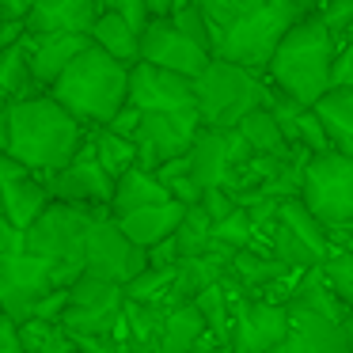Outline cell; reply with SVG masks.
Masks as SVG:
<instances>
[{
  "instance_id": "obj_19",
  "label": "cell",
  "mask_w": 353,
  "mask_h": 353,
  "mask_svg": "<svg viewBox=\"0 0 353 353\" xmlns=\"http://www.w3.org/2000/svg\"><path fill=\"white\" fill-rule=\"evenodd\" d=\"M183 213H186V205L171 198V201H156V205H145V209H133V213H122V216H114V221H118V228H122L137 247L152 251L156 243H163V239H168L171 232L179 228Z\"/></svg>"
},
{
  "instance_id": "obj_10",
  "label": "cell",
  "mask_w": 353,
  "mask_h": 353,
  "mask_svg": "<svg viewBox=\"0 0 353 353\" xmlns=\"http://www.w3.org/2000/svg\"><path fill=\"white\" fill-rule=\"evenodd\" d=\"M251 145L243 141L239 130H216V125H201L198 137L190 145V175L194 183L205 186H232L236 171L251 160Z\"/></svg>"
},
{
  "instance_id": "obj_44",
  "label": "cell",
  "mask_w": 353,
  "mask_h": 353,
  "mask_svg": "<svg viewBox=\"0 0 353 353\" xmlns=\"http://www.w3.org/2000/svg\"><path fill=\"white\" fill-rule=\"evenodd\" d=\"M23 163H19L16 160V156H12V152H4V148H0V186H4V183H8V179H16V175H23Z\"/></svg>"
},
{
  "instance_id": "obj_16",
  "label": "cell",
  "mask_w": 353,
  "mask_h": 353,
  "mask_svg": "<svg viewBox=\"0 0 353 353\" xmlns=\"http://www.w3.org/2000/svg\"><path fill=\"white\" fill-rule=\"evenodd\" d=\"M23 46H27V65H31L34 84L42 92H50L57 84V77L88 46V34H23Z\"/></svg>"
},
{
  "instance_id": "obj_30",
  "label": "cell",
  "mask_w": 353,
  "mask_h": 353,
  "mask_svg": "<svg viewBox=\"0 0 353 353\" xmlns=\"http://www.w3.org/2000/svg\"><path fill=\"white\" fill-rule=\"evenodd\" d=\"M171 281H175V266H148V270H141V274L125 285V296L141 300V304H168Z\"/></svg>"
},
{
  "instance_id": "obj_50",
  "label": "cell",
  "mask_w": 353,
  "mask_h": 353,
  "mask_svg": "<svg viewBox=\"0 0 353 353\" xmlns=\"http://www.w3.org/2000/svg\"><path fill=\"white\" fill-rule=\"evenodd\" d=\"M0 315H4V307H0Z\"/></svg>"
},
{
  "instance_id": "obj_40",
  "label": "cell",
  "mask_w": 353,
  "mask_h": 353,
  "mask_svg": "<svg viewBox=\"0 0 353 353\" xmlns=\"http://www.w3.org/2000/svg\"><path fill=\"white\" fill-rule=\"evenodd\" d=\"M23 251V232L8 221V216L0 213V259H8V254H19Z\"/></svg>"
},
{
  "instance_id": "obj_26",
  "label": "cell",
  "mask_w": 353,
  "mask_h": 353,
  "mask_svg": "<svg viewBox=\"0 0 353 353\" xmlns=\"http://www.w3.org/2000/svg\"><path fill=\"white\" fill-rule=\"evenodd\" d=\"M16 334L23 353H77V342L65 330V323L54 319H23L16 323Z\"/></svg>"
},
{
  "instance_id": "obj_14",
  "label": "cell",
  "mask_w": 353,
  "mask_h": 353,
  "mask_svg": "<svg viewBox=\"0 0 353 353\" xmlns=\"http://www.w3.org/2000/svg\"><path fill=\"white\" fill-rule=\"evenodd\" d=\"M141 61L160 65V69H171V72H183V77L194 80L213 61V50L198 46L171 19H148L145 31H141Z\"/></svg>"
},
{
  "instance_id": "obj_24",
  "label": "cell",
  "mask_w": 353,
  "mask_h": 353,
  "mask_svg": "<svg viewBox=\"0 0 353 353\" xmlns=\"http://www.w3.org/2000/svg\"><path fill=\"white\" fill-rule=\"evenodd\" d=\"M88 145H92L99 168L107 171L110 179H118L122 171H130L133 163H137V145H133L130 137H122V133L107 130V125H92V133H88Z\"/></svg>"
},
{
  "instance_id": "obj_51",
  "label": "cell",
  "mask_w": 353,
  "mask_h": 353,
  "mask_svg": "<svg viewBox=\"0 0 353 353\" xmlns=\"http://www.w3.org/2000/svg\"><path fill=\"white\" fill-rule=\"evenodd\" d=\"M0 27H4V23H0Z\"/></svg>"
},
{
  "instance_id": "obj_39",
  "label": "cell",
  "mask_w": 353,
  "mask_h": 353,
  "mask_svg": "<svg viewBox=\"0 0 353 353\" xmlns=\"http://www.w3.org/2000/svg\"><path fill=\"white\" fill-rule=\"evenodd\" d=\"M327 228V243H330V254L342 251V254H353V221H338V224H323Z\"/></svg>"
},
{
  "instance_id": "obj_3",
  "label": "cell",
  "mask_w": 353,
  "mask_h": 353,
  "mask_svg": "<svg viewBox=\"0 0 353 353\" xmlns=\"http://www.w3.org/2000/svg\"><path fill=\"white\" fill-rule=\"evenodd\" d=\"M130 69L133 65H122L107 50L88 42L77 54V61L57 77L50 95L84 125H107L130 103Z\"/></svg>"
},
{
  "instance_id": "obj_41",
  "label": "cell",
  "mask_w": 353,
  "mask_h": 353,
  "mask_svg": "<svg viewBox=\"0 0 353 353\" xmlns=\"http://www.w3.org/2000/svg\"><path fill=\"white\" fill-rule=\"evenodd\" d=\"M114 12H122L137 31H145V23L152 19L148 16V0H114Z\"/></svg>"
},
{
  "instance_id": "obj_23",
  "label": "cell",
  "mask_w": 353,
  "mask_h": 353,
  "mask_svg": "<svg viewBox=\"0 0 353 353\" xmlns=\"http://www.w3.org/2000/svg\"><path fill=\"white\" fill-rule=\"evenodd\" d=\"M42 88L34 84L31 77V65H27V46H23V34L12 39L8 46L0 50V95L8 103L27 99V95H39Z\"/></svg>"
},
{
  "instance_id": "obj_45",
  "label": "cell",
  "mask_w": 353,
  "mask_h": 353,
  "mask_svg": "<svg viewBox=\"0 0 353 353\" xmlns=\"http://www.w3.org/2000/svg\"><path fill=\"white\" fill-rule=\"evenodd\" d=\"M8 110H12V103L0 95V148H8Z\"/></svg>"
},
{
  "instance_id": "obj_36",
  "label": "cell",
  "mask_w": 353,
  "mask_h": 353,
  "mask_svg": "<svg viewBox=\"0 0 353 353\" xmlns=\"http://www.w3.org/2000/svg\"><path fill=\"white\" fill-rule=\"evenodd\" d=\"M330 88H353V39L338 42L334 69H330Z\"/></svg>"
},
{
  "instance_id": "obj_1",
  "label": "cell",
  "mask_w": 353,
  "mask_h": 353,
  "mask_svg": "<svg viewBox=\"0 0 353 353\" xmlns=\"http://www.w3.org/2000/svg\"><path fill=\"white\" fill-rule=\"evenodd\" d=\"M88 130L92 125H84L72 110H65L50 92H39L12 103L4 152H12L27 171L50 175V171L77 160V152L88 141Z\"/></svg>"
},
{
  "instance_id": "obj_18",
  "label": "cell",
  "mask_w": 353,
  "mask_h": 353,
  "mask_svg": "<svg viewBox=\"0 0 353 353\" xmlns=\"http://www.w3.org/2000/svg\"><path fill=\"white\" fill-rule=\"evenodd\" d=\"M50 201H54L50 198V186L39 171H23V175L8 179V183L0 186V213L8 216L19 232L31 228Z\"/></svg>"
},
{
  "instance_id": "obj_35",
  "label": "cell",
  "mask_w": 353,
  "mask_h": 353,
  "mask_svg": "<svg viewBox=\"0 0 353 353\" xmlns=\"http://www.w3.org/2000/svg\"><path fill=\"white\" fill-rule=\"evenodd\" d=\"M201 209L209 213L213 224H221L224 216H232L239 209V201H236V194H232L228 186H205V190H201Z\"/></svg>"
},
{
  "instance_id": "obj_38",
  "label": "cell",
  "mask_w": 353,
  "mask_h": 353,
  "mask_svg": "<svg viewBox=\"0 0 353 353\" xmlns=\"http://www.w3.org/2000/svg\"><path fill=\"white\" fill-rule=\"evenodd\" d=\"M163 186H168V194H171V198H175V201H183V205H198V201H201V186L194 183V175H179V179H168V183H163Z\"/></svg>"
},
{
  "instance_id": "obj_29",
  "label": "cell",
  "mask_w": 353,
  "mask_h": 353,
  "mask_svg": "<svg viewBox=\"0 0 353 353\" xmlns=\"http://www.w3.org/2000/svg\"><path fill=\"white\" fill-rule=\"evenodd\" d=\"M266 247H270V254H274V259H281L285 266H292V270H312V266H319V262H323L319 251H315V247H307L304 239H300L289 224H281V221L266 232Z\"/></svg>"
},
{
  "instance_id": "obj_47",
  "label": "cell",
  "mask_w": 353,
  "mask_h": 353,
  "mask_svg": "<svg viewBox=\"0 0 353 353\" xmlns=\"http://www.w3.org/2000/svg\"><path fill=\"white\" fill-rule=\"evenodd\" d=\"M19 34H23V27H0V50L8 46L12 39H19Z\"/></svg>"
},
{
  "instance_id": "obj_20",
  "label": "cell",
  "mask_w": 353,
  "mask_h": 353,
  "mask_svg": "<svg viewBox=\"0 0 353 353\" xmlns=\"http://www.w3.org/2000/svg\"><path fill=\"white\" fill-rule=\"evenodd\" d=\"M156 201H171L168 186L160 183V175L141 163H133L130 171L114 179V194H110V216H122V213H133V209H145V205H156Z\"/></svg>"
},
{
  "instance_id": "obj_5",
  "label": "cell",
  "mask_w": 353,
  "mask_h": 353,
  "mask_svg": "<svg viewBox=\"0 0 353 353\" xmlns=\"http://www.w3.org/2000/svg\"><path fill=\"white\" fill-rule=\"evenodd\" d=\"M194 95H198L201 125L236 130L251 110L266 107V72H254L236 61L213 57L194 77Z\"/></svg>"
},
{
  "instance_id": "obj_17",
  "label": "cell",
  "mask_w": 353,
  "mask_h": 353,
  "mask_svg": "<svg viewBox=\"0 0 353 353\" xmlns=\"http://www.w3.org/2000/svg\"><path fill=\"white\" fill-rule=\"evenodd\" d=\"M95 19V0H34L23 19V34H88Z\"/></svg>"
},
{
  "instance_id": "obj_32",
  "label": "cell",
  "mask_w": 353,
  "mask_h": 353,
  "mask_svg": "<svg viewBox=\"0 0 353 353\" xmlns=\"http://www.w3.org/2000/svg\"><path fill=\"white\" fill-rule=\"evenodd\" d=\"M171 23L179 27L183 34H190L198 46H205V50H213V27H209V19H205V12L194 4V0H179L175 8H171Z\"/></svg>"
},
{
  "instance_id": "obj_4",
  "label": "cell",
  "mask_w": 353,
  "mask_h": 353,
  "mask_svg": "<svg viewBox=\"0 0 353 353\" xmlns=\"http://www.w3.org/2000/svg\"><path fill=\"white\" fill-rule=\"evenodd\" d=\"M99 213H107V209L50 201L39 213V221L23 232V251L50 262L57 289H69L84 274V239H88V228H92V221Z\"/></svg>"
},
{
  "instance_id": "obj_6",
  "label": "cell",
  "mask_w": 353,
  "mask_h": 353,
  "mask_svg": "<svg viewBox=\"0 0 353 353\" xmlns=\"http://www.w3.org/2000/svg\"><path fill=\"white\" fill-rule=\"evenodd\" d=\"M300 198L323 224L353 221V156L334 148L307 156Z\"/></svg>"
},
{
  "instance_id": "obj_48",
  "label": "cell",
  "mask_w": 353,
  "mask_h": 353,
  "mask_svg": "<svg viewBox=\"0 0 353 353\" xmlns=\"http://www.w3.org/2000/svg\"><path fill=\"white\" fill-rule=\"evenodd\" d=\"M31 4H34V0H27V12H31Z\"/></svg>"
},
{
  "instance_id": "obj_33",
  "label": "cell",
  "mask_w": 353,
  "mask_h": 353,
  "mask_svg": "<svg viewBox=\"0 0 353 353\" xmlns=\"http://www.w3.org/2000/svg\"><path fill=\"white\" fill-rule=\"evenodd\" d=\"M319 270H323V277H327V285L334 289V296L350 307L353 304V254L334 251L319 262Z\"/></svg>"
},
{
  "instance_id": "obj_43",
  "label": "cell",
  "mask_w": 353,
  "mask_h": 353,
  "mask_svg": "<svg viewBox=\"0 0 353 353\" xmlns=\"http://www.w3.org/2000/svg\"><path fill=\"white\" fill-rule=\"evenodd\" d=\"M0 353H23L19 334H16V323H12L8 315H0Z\"/></svg>"
},
{
  "instance_id": "obj_12",
  "label": "cell",
  "mask_w": 353,
  "mask_h": 353,
  "mask_svg": "<svg viewBox=\"0 0 353 353\" xmlns=\"http://www.w3.org/2000/svg\"><path fill=\"white\" fill-rule=\"evenodd\" d=\"M92 133V130H88ZM50 186V198L54 201H69V205H88V209H107L110 213V194H114V179L99 168L92 145L84 141V148L77 152V160L65 163V168L42 175Z\"/></svg>"
},
{
  "instance_id": "obj_2",
  "label": "cell",
  "mask_w": 353,
  "mask_h": 353,
  "mask_svg": "<svg viewBox=\"0 0 353 353\" xmlns=\"http://www.w3.org/2000/svg\"><path fill=\"white\" fill-rule=\"evenodd\" d=\"M338 42L319 16H304L285 31L274 57L266 65V80L281 88L300 107H315L330 92V69H334Z\"/></svg>"
},
{
  "instance_id": "obj_21",
  "label": "cell",
  "mask_w": 353,
  "mask_h": 353,
  "mask_svg": "<svg viewBox=\"0 0 353 353\" xmlns=\"http://www.w3.org/2000/svg\"><path fill=\"white\" fill-rule=\"evenodd\" d=\"M88 42L99 50H107L110 57H118L122 65H137L141 61V31L122 16V12H99V19L88 31Z\"/></svg>"
},
{
  "instance_id": "obj_8",
  "label": "cell",
  "mask_w": 353,
  "mask_h": 353,
  "mask_svg": "<svg viewBox=\"0 0 353 353\" xmlns=\"http://www.w3.org/2000/svg\"><path fill=\"white\" fill-rule=\"evenodd\" d=\"M141 270H148V251L133 243L110 213H99L84 239V274L107 277L125 289Z\"/></svg>"
},
{
  "instance_id": "obj_46",
  "label": "cell",
  "mask_w": 353,
  "mask_h": 353,
  "mask_svg": "<svg viewBox=\"0 0 353 353\" xmlns=\"http://www.w3.org/2000/svg\"><path fill=\"white\" fill-rule=\"evenodd\" d=\"M342 330H345V345H350V353H353V304L345 307V315H342Z\"/></svg>"
},
{
  "instance_id": "obj_9",
  "label": "cell",
  "mask_w": 353,
  "mask_h": 353,
  "mask_svg": "<svg viewBox=\"0 0 353 353\" xmlns=\"http://www.w3.org/2000/svg\"><path fill=\"white\" fill-rule=\"evenodd\" d=\"M201 130V114L194 110H145L141 118V130L133 137L137 145V163L148 171H156L160 163L186 156Z\"/></svg>"
},
{
  "instance_id": "obj_42",
  "label": "cell",
  "mask_w": 353,
  "mask_h": 353,
  "mask_svg": "<svg viewBox=\"0 0 353 353\" xmlns=\"http://www.w3.org/2000/svg\"><path fill=\"white\" fill-rule=\"evenodd\" d=\"M270 353H319V350H315V345L307 342V338H300L296 330H289V334H285V338H281V342H277Z\"/></svg>"
},
{
  "instance_id": "obj_34",
  "label": "cell",
  "mask_w": 353,
  "mask_h": 353,
  "mask_svg": "<svg viewBox=\"0 0 353 353\" xmlns=\"http://www.w3.org/2000/svg\"><path fill=\"white\" fill-rule=\"evenodd\" d=\"M296 141L300 148H307V152H330V137H327V125H323V118L315 114V107H300L296 114Z\"/></svg>"
},
{
  "instance_id": "obj_31",
  "label": "cell",
  "mask_w": 353,
  "mask_h": 353,
  "mask_svg": "<svg viewBox=\"0 0 353 353\" xmlns=\"http://www.w3.org/2000/svg\"><path fill=\"white\" fill-rule=\"evenodd\" d=\"M194 4H198V8L205 12L209 27H213V39H216V31H224V27H232L236 19L251 16V12L266 8L270 0H194Z\"/></svg>"
},
{
  "instance_id": "obj_27",
  "label": "cell",
  "mask_w": 353,
  "mask_h": 353,
  "mask_svg": "<svg viewBox=\"0 0 353 353\" xmlns=\"http://www.w3.org/2000/svg\"><path fill=\"white\" fill-rule=\"evenodd\" d=\"M277 221L289 224V228L296 232V236L304 239L307 247H315V251H319V259H327V254H330L327 228H323V221L304 205V198H300V194H296V198H285V201H281V209H277Z\"/></svg>"
},
{
  "instance_id": "obj_15",
  "label": "cell",
  "mask_w": 353,
  "mask_h": 353,
  "mask_svg": "<svg viewBox=\"0 0 353 353\" xmlns=\"http://www.w3.org/2000/svg\"><path fill=\"white\" fill-rule=\"evenodd\" d=\"M130 103L141 110H194L198 95H194L190 77L137 61L130 69Z\"/></svg>"
},
{
  "instance_id": "obj_13",
  "label": "cell",
  "mask_w": 353,
  "mask_h": 353,
  "mask_svg": "<svg viewBox=\"0 0 353 353\" xmlns=\"http://www.w3.org/2000/svg\"><path fill=\"white\" fill-rule=\"evenodd\" d=\"M289 334V307L266 296H239L232 319V353H270Z\"/></svg>"
},
{
  "instance_id": "obj_49",
  "label": "cell",
  "mask_w": 353,
  "mask_h": 353,
  "mask_svg": "<svg viewBox=\"0 0 353 353\" xmlns=\"http://www.w3.org/2000/svg\"><path fill=\"white\" fill-rule=\"evenodd\" d=\"M216 353H232V350H216Z\"/></svg>"
},
{
  "instance_id": "obj_28",
  "label": "cell",
  "mask_w": 353,
  "mask_h": 353,
  "mask_svg": "<svg viewBox=\"0 0 353 353\" xmlns=\"http://www.w3.org/2000/svg\"><path fill=\"white\" fill-rule=\"evenodd\" d=\"M175 247H179V262L183 259H194V254H205L209 247H213V221H209V213L198 205H186L183 221H179L175 228Z\"/></svg>"
},
{
  "instance_id": "obj_37",
  "label": "cell",
  "mask_w": 353,
  "mask_h": 353,
  "mask_svg": "<svg viewBox=\"0 0 353 353\" xmlns=\"http://www.w3.org/2000/svg\"><path fill=\"white\" fill-rule=\"evenodd\" d=\"M141 118H145V110L133 107V103H125V107L107 122V130H114V133H122V137L133 141V137H137V130H141Z\"/></svg>"
},
{
  "instance_id": "obj_7",
  "label": "cell",
  "mask_w": 353,
  "mask_h": 353,
  "mask_svg": "<svg viewBox=\"0 0 353 353\" xmlns=\"http://www.w3.org/2000/svg\"><path fill=\"white\" fill-rule=\"evenodd\" d=\"M122 307H125L122 285L95 274H80L69 285V304H65L61 323L69 334H118L122 330Z\"/></svg>"
},
{
  "instance_id": "obj_11",
  "label": "cell",
  "mask_w": 353,
  "mask_h": 353,
  "mask_svg": "<svg viewBox=\"0 0 353 353\" xmlns=\"http://www.w3.org/2000/svg\"><path fill=\"white\" fill-rule=\"evenodd\" d=\"M54 289H57L54 270H50L46 259L27 254V251L0 259V307H4V315H8L12 323L31 319L39 300Z\"/></svg>"
},
{
  "instance_id": "obj_22",
  "label": "cell",
  "mask_w": 353,
  "mask_h": 353,
  "mask_svg": "<svg viewBox=\"0 0 353 353\" xmlns=\"http://www.w3.org/2000/svg\"><path fill=\"white\" fill-rule=\"evenodd\" d=\"M315 114L327 125L330 148L353 156V88H330V92L315 103Z\"/></svg>"
},
{
  "instance_id": "obj_25",
  "label": "cell",
  "mask_w": 353,
  "mask_h": 353,
  "mask_svg": "<svg viewBox=\"0 0 353 353\" xmlns=\"http://www.w3.org/2000/svg\"><path fill=\"white\" fill-rule=\"evenodd\" d=\"M236 130L243 133V141L251 145V152H259V156H285V152H292V145L285 141V133H281V125H277V118H274V110H270V107L251 110Z\"/></svg>"
}]
</instances>
